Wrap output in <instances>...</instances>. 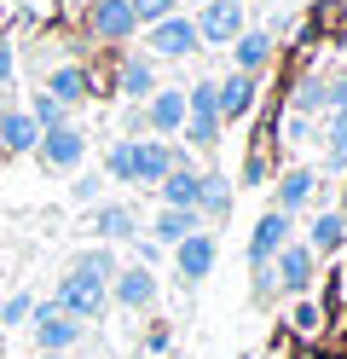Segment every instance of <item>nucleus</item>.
<instances>
[{
	"instance_id": "1",
	"label": "nucleus",
	"mask_w": 347,
	"mask_h": 359,
	"mask_svg": "<svg viewBox=\"0 0 347 359\" xmlns=\"http://www.w3.org/2000/svg\"><path fill=\"white\" fill-rule=\"evenodd\" d=\"M53 302L69 313V319H81V325H99V313L110 307V284H104V278H93V273H76V266H69Z\"/></svg>"
},
{
	"instance_id": "2",
	"label": "nucleus",
	"mask_w": 347,
	"mask_h": 359,
	"mask_svg": "<svg viewBox=\"0 0 347 359\" xmlns=\"http://www.w3.org/2000/svg\"><path fill=\"white\" fill-rule=\"evenodd\" d=\"M191 53H203V41H197V24H191L185 12H174V18H162V24L145 29V58H151V64H162V58H191Z\"/></svg>"
},
{
	"instance_id": "3",
	"label": "nucleus",
	"mask_w": 347,
	"mask_h": 359,
	"mask_svg": "<svg viewBox=\"0 0 347 359\" xmlns=\"http://www.w3.org/2000/svg\"><path fill=\"white\" fill-rule=\"evenodd\" d=\"M191 24H197V41H203V47H231V41L249 29V12H243V0H208Z\"/></svg>"
},
{
	"instance_id": "4",
	"label": "nucleus",
	"mask_w": 347,
	"mask_h": 359,
	"mask_svg": "<svg viewBox=\"0 0 347 359\" xmlns=\"http://www.w3.org/2000/svg\"><path fill=\"white\" fill-rule=\"evenodd\" d=\"M29 325H35V342H41V353H69L81 342V319H69V313L58 307V302H35V313H29Z\"/></svg>"
},
{
	"instance_id": "5",
	"label": "nucleus",
	"mask_w": 347,
	"mask_h": 359,
	"mask_svg": "<svg viewBox=\"0 0 347 359\" xmlns=\"http://www.w3.org/2000/svg\"><path fill=\"white\" fill-rule=\"evenodd\" d=\"M179 163H185V151L174 140H133V186H151L156 191Z\"/></svg>"
},
{
	"instance_id": "6",
	"label": "nucleus",
	"mask_w": 347,
	"mask_h": 359,
	"mask_svg": "<svg viewBox=\"0 0 347 359\" xmlns=\"http://www.w3.org/2000/svg\"><path fill=\"white\" fill-rule=\"evenodd\" d=\"M313 273H318V255L307 250V243H295V238L272 255V284L284 290V296H307V290H313Z\"/></svg>"
},
{
	"instance_id": "7",
	"label": "nucleus",
	"mask_w": 347,
	"mask_h": 359,
	"mask_svg": "<svg viewBox=\"0 0 347 359\" xmlns=\"http://www.w3.org/2000/svg\"><path fill=\"white\" fill-rule=\"evenodd\" d=\"M87 35L93 41H133L139 35L133 0H87Z\"/></svg>"
},
{
	"instance_id": "8",
	"label": "nucleus",
	"mask_w": 347,
	"mask_h": 359,
	"mask_svg": "<svg viewBox=\"0 0 347 359\" xmlns=\"http://www.w3.org/2000/svg\"><path fill=\"white\" fill-rule=\"evenodd\" d=\"M254 104H261V76L226 70V76L215 81V110H220V122H243Z\"/></svg>"
},
{
	"instance_id": "9",
	"label": "nucleus",
	"mask_w": 347,
	"mask_h": 359,
	"mask_svg": "<svg viewBox=\"0 0 347 359\" xmlns=\"http://www.w3.org/2000/svg\"><path fill=\"white\" fill-rule=\"evenodd\" d=\"M139 116H145V133H156V140L179 133L185 128V87H156V93L139 104Z\"/></svg>"
},
{
	"instance_id": "10",
	"label": "nucleus",
	"mask_w": 347,
	"mask_h": 359,
	"mask_svg": "<svg viewBox=\"0 0 347 359\" xmlns=\"http://www.w3.org/2000/svg\"><path fill=\"white\" fill-rule=\"evenodd\" d=\"M81 156H87V133L81 128H53V133L35 140V163L41 168H76Z\"/></svg>"
},
{
	"instance_id": "11",
	"label": "nucleus",
	"mask_w": 347,
	"mask_h": 359,
	"mask_svg": "<svg viewBox=\"0 0 347 359\" xmlns=\"http://www.w3.org/2000/svg\"><path fill=\"white\" fill-rule=\"evenodd\" d=\"M215 261H220L215 232H191L185 243H174V266H179V278H185V284H203L208 273H215Z\"/></svg>"
},
{
	"instance_id": "12",
	"label": "nucleus",
	"mask_w": 347,
	"mask_h": 359,
	"mask_svg": "<svg viewBox=\"0 0 347 359\" xmlns=\"http://www.w3.org/2000/svg\"><path fill=\"white\" fill-rule=\"evenodd\" d=\"M226 53H231V70H238V76H261L272 64V53H278V35L272 29H243Z\"/></svg>"
},
{
	"instance_id": "13",
	"label": "nucleus",
	"mask_w": 347,
	"mask_h": 359,
	"mask_svg": "<svg viewBox=\"0 0 347 359\" xmlns=\"http://www.w3.org/2000/svg\"><path fill=\"white\" fill-rule=\"evenodd\" d=\"M290 232H295V220L278 215V209H266L261 220H254V232H249V266H266V261L290 243Z\"/></svg>"
},
{
	"instance_id": "14",
	"label": "nucleus",
	"mask_w": 347,
	"mask_h": 359,
	"mask_svg": "<svg viewBox=\"0 0 347 359\" xmlns=\"http://www.w3.org/2000/svg\"><path fill=\"white\" fill-rule=\"evenodd\" d=\"M41 93L58 99L64 110H69V104H87V99H93V70H87V64H58V70H46Z\"/></svg>"
},
{
	"instance_id": "15",
	"label": "nucleus",
	"mask_w": 347,
	"mask_h": 359,
	"mask_svg": "<svg viewBox=\"0 0 347 359\" xmlns=\"http://www.w3.org/2000/svg\"><path fill=\"white\" fill-rule=\"evenodd\" d=\"M110 302L128 307V313L151 307V302H156V273H151V266H122V273L110 278Z\"/></svg>"
},
{
	"instance_id": "16",
	"label": "nucleus",
	"mask_w": 347,
	"mask_h": 359,
	"mask_svg": "<svg viewBox=\"0 0 347 359\" xmlns=\"http://www.w3.org/2000/svg\"><path fill=\"white\" fill-rule=\"evenodd\" d=\"M116 93L133 99V104H145L156 93V64L145 53H122V70H116Z\"/></svg>"
},
{
	"instance_id": "17",
	"label": "nucleus",
	"mask_w": 347,
	"mask_h": 359,
	"mask_svg": "<svg viewBox=\"0 0 347 359\" xmlns=\"http://www.w3.org/2000/svg\"><path fill=\"white\" fill-rule=\"evenodd\" d=\"M139 232H145V226H139V215H133L128 203H99V209H93V238H104V243H133Z\"/></svg>"
},
{
	"instance_id": "18",
	"label": "nucleus",
	"mask_w": 347,
	"mask_h": 359,
	"mask_svg": "<svg viewBox=\"0 0 347 359\" xmlns=\"http://www.w3.org/2000/svg\"><path fill=\"white\" fill-rule=\"evenodd\" d=\"M313 197H318V174H313V168H290L284 180H278V197H272V209L295 220L301 209L313 203Z\"/></svg>"
},
{
	"instance_id": "19",
	"label": "nucleus",
	"mask_w": 347,
	"mask_h": 359,
	"mask_svg": "<svg viewBox=\"0 0 347 359\" xmlns=\"http://www.w3.org/2000/svg\"><path fill=\"white\" fill-rule=\"evenodd\" d=\"M191 232H203V220L191 209H156V220L145 226V238L156 243V250H174V243H185Z\"/></svg>"
},
{
	"instance_id": "20",
	"label": "nucleus",
	"mask_w": 347,
	"mask_h": 359,
	"mask_svg": "<svg viewBox=\"0 0 347 359\" xmlns=\"http://www.w3.org/2000/svg\"><path fill=\"white\" fill-rule=\"evenodd\" d=\"M341 243H347L341 209H318V215L307 220V250H313V255H341Z\"/></svg>"
},
{
	"instance_id": "21",
	"label": "nucleus",
	"mask_w": 347,
	"mask_h": 359,
	"mask_svg": "<svg viewBox=\"0 0 347 359\" xmlns=\"http://www.w3.org/2000/svg\"><path fill=\"white\" fill-rule=\"evenodd\" d=\"M197 191H203V174H197L191 163H179V168H174V174L156 186L162 209H191V215H197Z\"/></svg>"
},
{
	"instance_id": "22",
	"label": "nucleus",
	"mask_w": 347,
	"mask_h": 359,
	"mask_svg": "<svg viewBox=\"0 0 347 359\" xmlns=\"http://www.w3.org/2000/svg\"><path fill=\"white\" fill-rule=\"evenodd\" d=\"M35 140H41V128L29 122V110H6L0 116V151L6 156H35Z\"/></svg>"
},
{
	"instance_id": "23",
	"label": "nucleus",
	"mask_w": 347,
	"mask_h": 359,
	"mask_svg": "<svg viewBox=\"0 0 347 359\" xmlns=\"http://www.w3.org/2000/svg\"><path fill=\"white\" fill-rule=\"evenodd\" d=\"M231 203H238V191H231L226 174H203V191H197V220H226Z\"/></svg>"
},
{
	"instance_id": "24",
	"label": "nucleus",
	"mask_w": 347,
	"mask_h": 359,
	"mask_svg": "<svg viewBox=\"0 0 347 359\" xmlns=\"http://www.w3.org/2000/svg\"><path fill=\"white\" fill-rule=\"evenodd\" d=\"M324 174H347V116H324Z\"/></svg>"
},
{
	"instance_id": "25",
	"label": "nucleus",
	"mask_w": 347,
	"mask_h": 359,
	"mask_svg": "<svg viewBox=\"0 0 347 359\" xmlns=\"http://www.w3.org/2000/svg\"><path fill=\"white\" fill-rule=\"evenodd\" d=\"M69 266H76V273H93V278H104V284H110L116 273H122V261H116V255L104 250V243H93V250H81V255L69 261Z\"/></svg>"
},
{
	"instance_id": "26",
	"label": "nucleus",
	"mask_w": 347,
	"mask_h": 359,
	"mask_svg": "<svg viewBox=\"0 0 347 359\" xmlns=\"http://www.w3.org/2000/svg\"><path fill=\"white\" fill-rule=\"evenodd\" d=\"M290 104H295V116H318V110H324V76H318V70L301 76L295 93H290Z\"/></svg>"
},
{
	"instance_id": "27",
	"label": "nucleus",
	"mask_w": 347,
	"mask_h": 359,
	"mask_svg": "<svg viewBox=\"0 0 347 359\" xmlns=\"http://www.w3.org/2000/svg\"><path fill=\"white\" fill-rule=\"evenodd\" d=\"M104 174L116 186H133V140H110L104 145Z\"/></svg>"
},
{
	"instance_id": "28",
	"label": "nucleus",
	"mask_w": 347,
	"mask_h": 359,
	"mask_svg": "<svg viewBox=\"0 0 347 359\" xmlns=\"http://www.w3.org/2000/svg\"><path fill=\"white\" fill-rule=\"evenodd\" d=\"M29 122H35L41 133H53V128H69V110H64L58 99H46V93H35V99H29Z\"/></svg>"
},
{
	"instance_id": "29",
	"label": "nucleus",
	"mask_w": 347,
	"mask_h": 359,
	"mask_svg": "<svg viewBox=\"0 0 347 359\" xmlns=\"http://www.w3.org/2000/svg\"><path fill=\"white\" fill-rule=\"evenodd\" d=\"M318 116H347V70L324 76V110Z\"/></svg>"
},
{
	"instance_id": "30",
	"label": "nucleus",
	"mask_w": 347,
	"mask_h": 359,
	"mask_svg": "<svg viewBox=\"0 0 347 359\" xmlns=\"http://www.w3.org/2000/svg\"><path fill=\"white\" fill-rule=\"evenodd\" d=\"M29 313H35V296H29V290H12V296L0 302V325H23Z\"/></svg>"
},
{
	"instance_id": "31",
	"label": "nucleus",
	"mask_w": 347,
	"mask_h": 359,
	"mask_svg": "<svg viewBox=\"0 0 347 359\" xmlns=\"http://www.w3.org/2000/svg\"><path fill=\"white\" fill-rule=\"evenodd\" d=\"M179 12V0H133V18H139V24H162V18H174Z\"/></svg>"
},
{
	"instance_id": "32",
	"label": "nucleus",
	"mask_w": 347,
	"mask_h": 359,
	"mask_svg": "<svg viewBox=\"0 0 347 359\" xmlns=\"http://www.w3.org/2000/svg\"><path fill=\"white\" fill-rule=\"evenodd\" d=\"M12 76H18V47H12V41H0V93L12 87Z\"/></svg>"
},
{
	"instance_id": "33",
	"label": "nucleus",
	"mask_w": 347,
	"mask_h": 359,
	"mask_svg": "<svg viewBox=\"0 0 347 359\" xmlns=\"http://www.w3.org/2000/svg\"><path fill=\"white\" fill-rule=\"evenodd\" d=\"M99 191H104V186H99V174H81L76 186H69V203H93Z\"/></svg>"
},
{
	"instance_id": "34",
	"label": "nucleus",
	"mask_w": 347,
	"mask_h": 359,
	"mask_svg": "<svg viewBox=\"0 0 347 359\" xmlns=\"http://www.w3.org/2000/svg\"><path fill=\"white\" fill-rule=\"evenodd\" d=\"M156 261H162L156 243H151V238H133V266H156Z\"/></svg>"
},
{
	"instance_id": "35",
	"label": "nucleus",
	"mask_w": 347,
	"mask_h": 359,
	"mask_svg": "<svg viewBox=\"0 0 347 359\" xmlns=\"http://www.w3.org/2000/svg\"><path fill=\"white\" fill-rule=\"evenodd\" d=\"M261 180H266V156H261V151H254V156H249V163H243V186H261Z\"/></svg>"
},
{
	"instance_id": "36",
	"label": "nucleus",
	"mask_w": 347,
	"mask_h": 359,
	"mask_svg": "<svg viewBox=\"0 0 347 359\" xmlns=\"http://www.w3.org/2000/svg\"><path fill=\"white\" fill-rule=\"evenodd\" d=\"M272 290H278V284H272V261H266V266H254V296L272 302Z\"/></svg>"
},
{
	"instance_id": "37",
	"label": "nucleus",
	"mask_w": 347,
	"mask_h": 359,
	"mask_svg": "<svg viewBox=\"0 0 347 359\" xmlns=\"http://www.w3.org/2000/svg\"><path fill=\"white\" fill-rule=\"evenodd\" d=\"M295 330H307V336L318 330V307H313V302H301V307H295Z\"/></svg>"
},
{
	"instance_id": "38",
	"label": "nucleus",
	"mask_w": 347,
	"mask_h": 359,
	"mask_svg": "<svg viewBox=\"0 0 347 359\" xmlns=\"http://www.w3.org/2000/svg\"><path fill=\"white\" fill-rule=\"evenodd\" d=\"M6 110H12V104H6V93H0V116H6Z\"/></svg>"
},
{
	"instance_id": "39",
	"label": "nucleus",
	"mask_w": 347,
	"mask_h": 359,
	"mask_svg": "<svg viewBox=\"0 0 347 359\" xmlns=\"http://www.w3.org/2000/svg\"><path fill=\"white\" fill-rule=\"evenodd\" d=\"M41 359H64V353H41Z\"/></svg>"
},
{
	"instance_id": "40",
	"label": "nucleus",
	"mask_w": 347,
	"mask_h": 359,
	"mask_svg": "<svg viewBox=\"0 0 347 359\" xmlns=\"http://www.w3.org/2000/svg\"><path fill=\"white\" fill-rule=\"evenodd\" d=\"M76 6H87V0H76Z\"/></svg>"
},
{
	"instance_id": "41",
	"label": "nucleus",
	"mask_w": 347,
	"mask_h": 359,
	"mask_svg": "<svg viewBox=\"0 0 347 359\" xmlns=\"http://www.w3.org/2000/svg\"><path fill=\"white\" fill-rule=\"evenodd\" d=\"M0 284H6V273H0Z\"/></svg>"
},
{
	"instance_id": "42",
	"label": "nucleus",
	"mask_w": 347,
	"mask_h": 359,
	"mask_svg": "<svg viewBox=\"0 0 347 359\" xmlns=\"http://www.w3.org/2000/svg\"><path fill=\"white\" fill-rule=\"evenodd\" d=\"M197 6H208V0H197Z\"/></svg>"
}]
</instances>
